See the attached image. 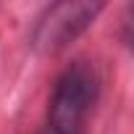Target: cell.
Here are the masks:
<instances>
[{"instance_id":"1","label":"cell","mask_w":134,"mask_h":134,"mask_svg":"<svg viewBox=\"0 0 134 134\" xmlns=\"http://www.w3.org/2000/svg\"><path fill=\"white\" fill-rule=\"evenodd\" d=\"M100 100V74L90 60H74L58 74L45 129L55 134H87L92 113Z\"/></svg>"},{"instance_id":"2","label":"cell","mask_w":134,"mask_h":134,"mask_svg":"<svg viewBox=\"0 0 134 134\" xmlns=\"http://www.w3.org/2000/svg\"><path fill=\"white\" fill-rule=\"evenodd\" d=\"M105 11L100 0H63L47 5L29 34V45L40 55H55L66 50L74 40H79Z\"/></svg>"},{"instance_id":"3","label":"cell","mask_w":134,"mask_h":134,"mask_svg":"<svg viewBox=\"0 0 134 134\" xmlns=\"http://www.w3.org/2000/svg\"><path fill=\"white\" fill-rule=\"evenodd\" d=\"M40 134H55V131H50V129H42V131H40Z\"/></svg>"}]
</instances>
